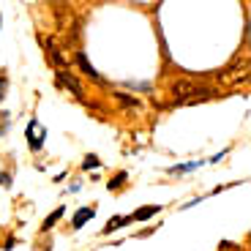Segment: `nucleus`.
<instances>
[{"label":"nucleus","instance_id":"f257e3e1","mask_svg":"<svg viewBox=\"0 0 251 251\" xmlns=\"http://www.w3.org/2000/svg\"><path fill=\"white\" fill-rule=\"evenodd\" d=\"M38 41H41V47L47 50V57H50V63L55 66L57 71H69V57L63 55V52L57 50L55 44H52L50 38H47V36H38Z\"/></svg>","mask_w":251,"mask_h":251},{"label":"nucleus","instance_id":"f03ea898","mask_svg":"<svg viewBox=\"0 0 251 251\" xmlns=\"http://www.w3.org/2000/svg\"><path fill=\"white\" fill-rule=\"evenodd\" d=\"M57 82H60L63 88H69V90H71V93H74V96H79V99H82V96H85V90H82L79 79H76V76L71 74V71H57Z\"/></svg>","mask_w":251,"mask_h":251},{"label":"nucleus","instance_id":"7ed1b4c3","mask_svg":"<svg viewBox=\"0 0 251 251\" xmlns=\"http://www.w3.org/2000/svg\"><path fill=\"white\" fill-rule=\"evenodd\" d=\"M96 216V207H82V210H76L74 219H71V226L74 229H79V226H85V221H90Z\"/></svg>","mask_w":251,"mask_h":251},{"label":"nucleus","instance_id":"20e7f679","mask_svg":"<svg viewBox=\"0 0 251 251\" xmlns=\"http://www.w3.org/2000/svg\"><path fill=\"white\" fill-rule=\"evenodd\" d=\"M76 63H79V69L85 71V74H88L90 79L101 82V74H99V71L93 69V66H90V60H88V57H85V52H76Z\"/></svg>","mask_w":251,"mask_h":251},{"label":"nucleus","instance_id":"39448f33","mask_svg":"<svg viewBox=\"0 0 251 251\" xmlns=\"http://www.w3.org/2000/svg\"><path fill=\"white\" fill-rule=\"evenodd\" d=\"M36 128H38V123H36V120H30V123H27V139H30V151H41V145H44V139H47V134H44V137H36Z\"/></svg>","mask_w":251,"mask_h":251},{"label":"nucleus","instance_id":"423d86ee","mask_svg":"<svg viewBox=\"0 0 251 251\" xmlns=\"http://www.w3.org/2000/svg\"><path fill=\"white\" fill-rule=\"evenodd\" d=\"M126 224H131V216H120V219H109L107 221V226H104V232H115V229H120V226H126Z\"/></svg>","mask_w":251,"mask_h":251},{"label":"nucleus","instance_id":"0eeeda50","mask_svg":"<svg viewBox=\"0 0 251 251\" xmlns=\"http://www.w3.org/2000/svg\"><path fill=\"white\" fill-rule=\"evenodd\" d=\"M158 210H161V207H158V205H151V207H142V210H137V213L131 216V221H134V219H137V221H148V219H151V216H156Z\"/></svg>","mask_w":251,"mask_h":251},{"label":"nucleus","instance_id":"6e6552de","mask_svg":"<svg viewBox=\"0 0 251 251\" xmlns=\"http://www.w3.org/2000/svg\"><path fill=\"white\" fill-rule=\"evenodd\" d=\"M63 213H66V207H57L55 213H52V216H50V219H47V221H44V226H41V229H44V232H47V229H52V226H55V224H57V221H60V219H63Z\"/></svg>","mask_w":251,"mask_h":251},{"label":"nucleus","instance_id":"1a4fd4ad","mask_svg":"<svg viewBox=\"0 0 251 251\" xmlns=\"http://www.w3.org/2000/svg\"><path fill=\"white\" fill-rule=\"evenodd\" d=\"M126 177H128L126 172H118V175H115L112 180L107 183V186H109V191H115V188H120V186H123V183H126Z\"/></svg>","mask_w":251,"mask_h":251},{"label":"nucleus","instance_id":"9d476101","mask_svg":"<svg viewBox=\"0 0 251 251\" xmlns=\"http://www.w3.org/2000/svg\"><path fill=\"white\" fill-rule=\"evenodd\" d=\"M118 101L126 104V107H139V99H131V96H126V93H118Z\"/></svg>","mask_w":251,"mask_h":251},{"label":"nucleus","instance_id":"9b49d317","mask_svg":"<svg viewBox=\"0 0 251 251\" xmlns=\"http://www.w3.org/2000/svg\"><path fill=\"white\" fill-rule=\"evenodd\" d=\"M99 156H85V161H82V167H85V170H96V167H99Z\"/></svg>","mask_w":251,"mask_h":251},{"label":"nucleus","instance_id":"f8f14e48","mask_svg":"<svg viewBox=\"0 0 251 251\" xmlns=\"http://www.w3.org/2000/svg\"><path fill=\"white\" fill-rule=\"evenodd\" d=\"M6 88H8V79H6V74H0V101H3V93H6Z\"/></svg>","mask_w":251,"mask_h":251},{"label":"nucleus","instance_id":"ddd939ff","mask_svg":"<svg viewBox=\"0 0 251 251\" xmlns=\"http://www.w3.org/2000/svg\"><path fill=\"white\" fill-rule=\"evenodd\" d=\"M0 183H3V188H8V186H11V175L3 172V175H0Z\"/></svg>","mask_w":251,"mask_h":251}]
</instances>
